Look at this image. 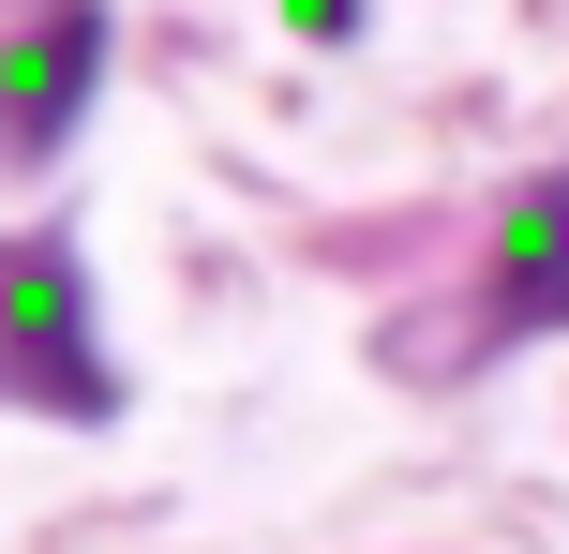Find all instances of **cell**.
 <instances>
[{"mask_svg":"<svg viewBox=\"0 0 569 554\" xmlns=\"http://www.w3.org/2000/svg\"><path fill=\"white\" fill-rule=\"evenodd\" d=\"M495 330H569V165L525 180L495 225Z\"/></svg>","mask_w":569,"mask_h":554,"instance_id":"obj_3","label":"cell"},{"mask_svg":"<svg viewBox=\"0 0 569 554\" xmlns=\"http://www.w3.org/2000/svg\"><path fill=\"white\" fill-rule=\"evenodd\" d=\"M0 375H16L30 405H60V420L120 405L106 345H90V315H76V240H16V255H0Z\"/></svg>","mask_w":569,"mask_h":554,"instance_id":"obj_1","label":"cell"},{"mask_svg":"<svg viewBox=\"0 0 569 554\" xmlns=\"http://www.w3.org/2000/svg\"><path fill=\"white\" fill-rule=\"evenodd\" d=\"M90 75H106V16H90V0H30V16L0 30V165H46V150L76 135Z\"/></svg>","mask_w":569,"mask_h":554,"instance_id":"obj_2","label":"cell"}]
</instances>
